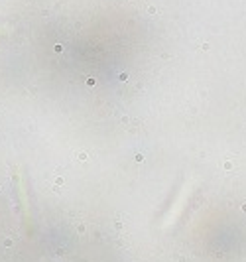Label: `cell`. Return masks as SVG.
Masks as SVG:
<instances>
[{
	"label": "cell",
	"instance_id": "1",
	"mask_svg": "<svg viewBox=\"0 0 246 262\" xmlns=\"http://www.w3.org/2000/svg\"><path fill=\"white\" fill-rule=\"evenodd\" d=\"M2 245H4V249H10V247L14 245V241H12V239H4V241H2Z\"/></svg>",
	"mask_w": 246,
	"mask_h": 262
},
{
	"label": "cell",
	"instance_id": "2",
	"mask_svg": "<svg viewBox=\"0 0 246 262\" xmlns=\"http://www.w3.org/2000/svg\"><path fill=\"white\" fill-rule=\"evenodd\" d=\"M77 233H79V235H83V233H85V225H83V223H79V225H77Z\"/></svg>",
	"mask_w": 246,
	"mask_h": 262
}]
</instances>
